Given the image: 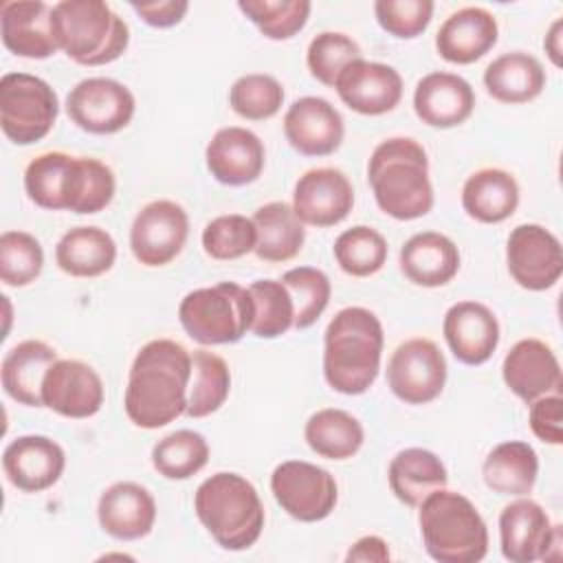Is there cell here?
<instances>
[{"instance_id": "6da1fadb", "label": "cell", "mask_w": 563, "mask_h": 563, "mask_svg": "<svg viewBox=\"0 0 563 563\" xmlns=\"http://www.w3.org/2000/svg\"><path fill=\"white\" fill-rule=\"evenodd\" d=\"M191 352L172 339L147 341L134 356L123 409L139 429H161L185 413Z\"/></svg>"}, {"instance_id": "7a4b0ae2", "label": "cell", "mask_w": 563, "mask_h": 563, "mask_svg": "<svg viewBox=\"0 0 563 563\" xmlns=\"http://www.w3.org/2000/svg\"><path fill=\"white\" fill-rule=\"evenodd\" d=\"M24 191L40 209L90 216L112 202L117 178L110 165L95 156L42 152L24 169Z\"/></svg>"}, {"instance_id": "3957f363", "label": "cell", "mask_w": 563, "mask_h": 563, "mask_svg": "<svg viewBox=\"0 0 563 563\" xmlns=\"http://www.w3.org/2000/svg\"><path fill=\"white\" fill-rule=\"evenodd\" d=\"M383 345V323L369 308H341L323 332V378L330 389L365 394L380 372Z\"/></svg>"}, {"instance_id": "277c9868", "label": "cell", "mask_w": 563, "mask_h": 563, "mask_svg": "<svg viewBox=\"0 0 563 563\" xmlns=\"http://www.w3.org/2000/svg\"><path fill=\"white\" fill-rule=\"evenodd\" d=\"M367 180L378 209L394 220H418L433 209L429 156L411 136L378 143L367 163Z\"/></svg>"}, {"instance_id": "5b68a950", "label": "cell", "mask_w": 563, "mask_h": 563, "mask_svg": "<svg viewBox=\"0 0 563 563\" xmlns=\"http://www.w3.org/2000/svg\"><path fill=\"white\" fill-rule=\"evenodd\" d=\"M194 512L211 539L229 552L255 545L266 519L257 488L233 471H218L200 482L194 493Z\"/></svg>"}, {"instance_id": "8992f818", "label": "cell", "mask_w": 563, "mask_h": 563, "mask_svg": "<svg viewBox=\"0 0 563 563\" xmlns=\"http://www.w3.org/2000/svg\"><path fill=\"white\" fill-rule=\"evenodd\" d=\"M418 526L427 554L438 563H477L488 554V528L475 504L438 488L418 506Z\"/></svg>"}, {"instance_id": "52a82bcc", "label": "cell", "mask_w": 563, "mask_h": 563, "mask_svg": "<svg viewBox=\"0 0 563 563\" xmlns=\"http://www.w3.org/2000/svg\"><path fill=\"white\" fill-rule=\"evenodd\" d=\"M51 20L59 51L79 66H106L128 51L130 26L108 2L62 0Z\"/></svg>"}, {"instance_id": "ba28073f", "label": "cell", "mask_w": 563, "mask_h": 563, "mask_svg": "<svg viewBox=\"0 0 563 563\" xmlns=\"http://www.w3.org/2000/svg\"><path fill=\"white\" fill-rule=\"evenodd\" d=\"M255 306L249 288L235 282L187 292L178 303V321L187 336L200 345L238 343L251 332Z\"/></svg>"}, {"instance_id": "9c48e42d", "label": "cell", "mask_w": 563, "mask_h": 563, "mask_svg": "<svg viewBox=\"0 0 563 563\" xmlns=\"http://www.w3.org/2000/svg\"><path fill=\"white\" fill-rule=\"evenodd\" d=\"M59 114L53 86L31 73H4L0 79V128L15 145H33L48 136Z\"/></svg>"}, {"instance_id": "30bf717a", "label": "cell", "mask_w": 563, "mask_h": 563, "mask_svg": "<svg viewBox=\"0 0 563 563\" xmlns=\"http://www.w3.org/2000/svg\"><path fill=\"white\" fill-rule=\"evenodd\" d=\"M271 493L282 510L301 521L317 523L332 515L339 501L334 475L306 460H286L271 473Z\"/></svg>"}, {"instance_id": "8fae6325", "label": "cell", "mask_w": 563, "mask_h": 563, "mask_svg": "<svg viewBox=\"0 0 563 563\" xmlns=\"http://www.w3.org/2000/svg\"><path fill=\"white\" fill-rule=\"evenodd\" d=\"M499 548L510 563H534L561 556V526L550 521L545 508L517 497L499 512Z\"/></svg>"}, {"instance_id": "7c38bea8", "label": "cell", "mask_w": 563, "mask_h": 563, "mask_svg": "<svg viewBox=\"0 0 563 563\" xmlns=\"http://www.w3.org/2000/svg\"><path fill=\"white\" fill-rule=\"evenodd\" d=\"M70 123L88 134H117L130 125L136 99L132 90L110 77H88L77 81L66 95Z\"/></svg>"}, {"instance_id": "4fadbf2b", "label": "cell", "mask_w": 563, "mask_h": 563, "mask_svg": "<svg viewBox=\"0 0 563 563\" xmlns=\"http://www.w3.org/2000/svg\"><path fill=\"white\" fill-rule=\"evenodd\" d=\"M387 385L405 405H427L446 385V358L442 350L424 336L402 341L389 356Z\"/></svg>"}, {"instance_id": "5bb4252c", "label": "cell", "mask_w": 563, "mask_h": 563, "mask_svg": "<svg viewBox=\"0 0 563 563\" xmlns=\"http://www.w3.org/2000/svg\"><path fill=\"white\" fill-rule=\"evenodd\" d=\"M189 238V216L183 205L161 198L134 216L130 227V251L143 266L158 268L174 262Z\"/></svg>"}, {"instance_id": "9a60e30c", "label": "cell", "mask_w": 563, "mask_h": 563, "mask_svg": "<svg viewBox=\"0 0 563 563\" xmlns=\"http://www.w3.org/2000/svg\"><path fill=\"white\" fill-rule=\"evenodd\" d=\"M506 266L517 286L543 292L556 286L563 275V246L541 224H517L506 240Z\"/></svg>"}, {"instance_id": "2e32d148", "label": "cell", "mask_w": 563, "mask_h": 563, "mask_svg": "<svg viewBox=\"0 0 563 563\" xmlns=\"http://www.w3.org/2000/svg\"><path fill=\"white\" fill-rule=\"evenodd\" d=\"M106 391L97 369L79 358H57L42 383V407L70 420L99 413Z\"/></svg>"}, {"instance_id": "e0dca14e", "label": "cell", "mask_w": 563, "mask_h": 563, "mask_svg": "<svg viewBox=\"0 0 563 563\" xmlns=\"http://www.w3.org/2000/svg\"><path fill=\"white\" fill-rule=\"evenodd\" d=\"M354 207V187L336 167L303 172L292 189V209L303 224L325 229L343 222Z\"/></svg>"}, {"instance_id": "ac0fdd59", "label": "cell", "mask_w": 563, "mask_h": 563, "mask_svg": "<svg viewBox=\"0 0 563 563\" xmlns=\"http://www.w3.org/2000/svg\"><path fill=\"white\" fill-rule=\"evenodd\" d=\"M284 136L301 156H330L345 136L341 112L323 97H301L284 114Z\"/></svg>"}, {"instance_id": "d6986e66", "label": "cell", "mask_w": 563, "mask_h": 563, "mask_svg": "<svg viewBox=\"0 0 563 563\" xmlns=\"http://www.w3.org/2000/svg\"><path fill=\"white\" fill-rule=\"evenodd\" d=\"M402 77L394 66L363 57L347 64L334 84L339 99L365 117L391 112L402 99Z\"/></svg>"}, {"instance_id": "ffe728a7", "label": "cell", "mask_w": 563, "mask_h": 563, "mask_svg": "<svg viewBox=\"0 0 563 563\" xmlns=\"http://www.w3.org/2000/svg\"><path fill=\"white\" fill-rule=\"evenodd\" d=\"M66 468V453L48 435H20L2 451V471L11 486L22 493H42L59 482Z\"/></svg>"}, {"instance_id": "44dd1931", "label": "cell", "mask_w": 563, "mask_h": 563, "mask_svg": "<svg viewBox=\"0 0 563 563\" xmlns=\"http://www.w3.org/2000/svg\"><path fill=\"white\" fill-rule=\"evenodd\" d=\"M442 334L451 354L464 365H484L499 345V321L495 312L473 299L453 303L444 312Z\"/></svg>"}, {"instance_id": "7402d4cb", "label": "cell", "mask_w": 563, "mask_h": 563, "mask_svg": "<svg viewBox=\"0 0 563 563\" xmlns=\"http://www.w3.org/2000/svg\"><path fill=\"white\" fill-rule=\"evenodd\" d=\"M209 174L229 187H244L255 183L266 165V150L262 139L240 125L220 128L205 150Z\"/></svg>"}, {"instance_id": "603a6c76", "label": "cell", "mask_w": 563, "mask_h": 563, "mask_svg": "<svg viewBox=\"0 0 563 563\" xmlns=\"http://www.w3.org/2000/svg\"><path fill=\"white\" fill-rule=\"evenodd\" d=\"M501 378L526 405L561 391V363L554 350L534 336L517 341L504 356Z\"/></svg>"}, {"instance_id": "cb8c5ba5", "label": "cell", "mask_w": 563, "mask_h": 563, "mask_svg": "<svg viewBox=\"0 0 563 563\" xmlns=\"http://www.w3.org/2000/svg\"><path fill=\"white\" fill-rule=\"evenodd\" d=\"M51 9L42 0H7L0 4V37L9 53L24 59H48L59 46Z\"/></svg>"}, {"instance_id": "d4e9b609", "label": "cell", "mask_w": 563, "mask_h": 563, "mask_svg": "<svg viewBox=\"0 0 563 563\" xmlns=\"http://www.w3.org/2000/svg\"><path fill=\"white\" fill-rule=\"evenodd\" d=\"M473 110L475 90L462 75L433 70L416 84L413 112L429 128H457L471 119Z\"/></svg>"}, {"instance_id": "484cf974", "label": "cell", "mask_w": 563, "mask_h": 563, "mask_svg": "<svg viewBox=\"0 0 563 563\" xmlns=\"http://www.w3.org/2000/svg\"><path fill=\"white\" fill-rule=\"evenodd\" d=\"M97 519L108 537L136 541L147 537L156 523V499L136 482H114L97 501Z\"/></svg>"}, {"instance_id": "4316f807", "label": "cell", "mask_w": 563, "mask_h": 563, "mask_svg": "<svg viewBox=\"0 0 563 563\" xmlns=\"http://www.w3.org/2000/svg\"><path fill=\"white\" fill-rule=\"evenodd\" d=\"M499 37L495 15L484 7H464L451 13L435 33L438 55L457 66L482 59Z\"/></svg>"}, {"instance_id": "83f0119b", "label": "cell", "mask_w": 563, "mask_h": 563, "mask_svg": "<svg viewBox=\"0 0 563 563\" xmlns=\"http://www.w3.org/2000/svg\"><path fill=\"white\" fill-rule=\"evenodd\" d=\"M398 264L411 284L422 288H440L457 275L460 249L440 231H420L402 244Z\"/></svg>"}, {"instance_id": "f1b7e54d", "label": "cell", "mask_w": 563, "mask_h": 563, "mask_svg": "<svg viewBox=\"0 0 563 563\" xmlns=\"http://www.w3.org/2000/svg\"><path fill=\"white\" fill-rule=\"evenodd\" d=\"M57 358V350L46 341L24 339L15 343L0 365L2 389L24 407H42V383Z\"/></svg>"}, {"instance_id": "f546056e", "label": "cell", "mask_w": 563, "mask_h": 563, "mask_svg": "<svg viewBox=\"0 0 563 563\" xmlns=\"http://www.w3.org/2000/svg\"><path fill=\"white\" fill-rule=\"evenodd\" d=\"M482 81L495 101L519 106L537 99L543 92L548 77L543 64L534 55L510 51L486 66Z\"/></svg>"}, {"instance_id": "4dcf8cb0", "label": "cell", "mask_w": 563, "mask_h": 563, "mask_svg": "<svg viewBox=\"0 0 563 563\" xmlns=\"http://www.w3.org/2000/svg\"><path fill=\"white\" fill-rule=\"evenodd\" d=\"M519 207V185L515 176L499 167L473 172L462 187V209L482 224H499Z\"/></svg>"}, {"instance_id": "1f68e13d", "label": "cell", "mask_w": 563, "mask_h": 563, "mask_svg": "<svg viewBox=\"0 0 563 563\" xmlns=\"http://www.w3.org/2000/svg\"><path fill=\"white\" fill-rule=\"evenodd\" d=\"M55 262L59 271L70 277H101L117 262V242L106 229L90 224L73 227L59 238L55 246Z\"/></svg>"}, {"instance_id": "d6a6232c", "label": "cell", "mask_w": 563, "mask_h": 563, "mask_svg": "<svg viewBox=\"0 0 563 563\" xmlns=\"http://www.w3.org/2000/svg\"><path fill=\"white\" fill-rule=\"evenodd\" d=\"M387 482L398 501L418 508L429 493L446 486L449 473L440 455L422 446H409L391 457Z\"/></svg>"}, {"instance_id": "836d02e7", "label": "cell", "mask_w": 563, "mask_h": 563, "mask_svg": "<svg viewBox=\"0 0 563 563\" xmlns=\"http://www.w3.org/2000/svg\"><path fill=\"white\" fill-rule=\"evenodd\" d=\"M539 475V455L523 440H506L490 449L482 464L484 484L508 497L530 495Z\"/></svg>"}, {"instance_id": "e575fe53", "label": "cell", "mask_w": 563, "mask_h": 563, "mask_svg": "<svg viewBox=\"0 0 563 563\" xmlns=\"http://www.w3.org/2000/svg\"><path fill=\"white\" fill-rule=\"evenodd\" d=\"M253 222L257 229L255 255L271 264H284L299 255L306 242V224L297 218L292 205L273 200L255 209Z\"/></svg>"}, {"instance_id": "d590c367", "label": "cell", "mask_w": 563, "mask_h": 563, "mask_svg": "<svg viewBox=\"0 0 563 563\" xmlns=\"http://www.w3.org/2000/svg\"><path fill=\"white\" fill-rule=\"evenodd\" d=\"M303 438L310 451L319 457L343 462L361 451L365 442V429L361 420L350 411L325 407L306 420Z\"/></svg>"}, {"instance_id": "8d00e7d4", "label": "cell", "mask_w": 563, "mask_h": 563, "mask_svg": "<svg viewBox=\"0 0 563 563\" xmlns=\"http://www.w3.org/2000/svg\"><path fill=\"white\" fill-rule=\"evenodd\" d=\"M231 372L222 356L211 350L191 352V378L187 389L185 416L207 418L216 413L229 398Z\"/></svg>"}, {"instance_id": "74e56055", "label": "cell", "mask_w": 563, "mask_h": 563, "mask_svg": "<svg viewBox=\"0 0 563 563\" xmlns=\"http://www.w3.org/2000/svg\"><path fill=\"white\" fill-rule=\"evenodd\" d=\"M209 462V442L194 429H178L152 446V466L165 479L183 482L200 473Z\"/></svg>"}, {"instance_id": "f35d334b", "label": "cell", "mask_w": 563, "mask_h": 563, "mask_svg": "<svg viewBox=\"0 0 563 563\" xmlns=\"http://www.w3.org/2000/svg\"><path fill=\"white\" fill-rule=\"evenodd\" d=\"M387 240L367 224H356L336 235L332 253L339 268L350 277H372L387 262Z\"/></svg>"}, {"instance_id": "ab89813d", "label": "cell", "mask_w": 563, "mask_h": 563, "mask_svg": "<svg viewBox=\"0 0 563 563\" xmlns=\"http://www.w3.org/2000/svg\"><path fill=\"white\" fill-rule=\"evenodd\" d=\"M238 9L264 37L284 42L308 24L312 4L308 0H240Z\"/></svg>"}, {"instance_id": "60d3db41", "label": "cell", "mask_w": 563, "mask_h": 563, "mask_svg": "<svg viewBox=\"0 0 563 563\" xmlns=\"http://www.w3.org/2000/svg\"><path fill=\"white\" fill-rule=\"evenodd\" d=\"M255 306L251 332L257 339H277L295 323V306L282 279H257L249 286Z\"/></svg>"}, {"instance_id": "b9f144b4", "label": "cell", "mask_w": 563, "mask_h": 563, "mask_svg": "<svg viewBox=\"0 0 563 563\" xmlns=\"http://www.w3.org/2000/svg\"><path fill=\"white\" fill-rule=\"evenodd\" d=\"M282 284L288 288L295 306L292 328L306 330L317 323L325 312L332 295V284L321 268L295 266L282 275Z\"/></svg>"}, {"instance_id": "7bdbcfd3", "label": "cell", "mask_w": 563, "mask_h": 563, "mask_svg": "<svg viewBox=\"0 0 563 563\" xmlns=\"http://www.w3.org/2000/svg\"><path fill=\"white\" fill-rule=\"evenodd\" d=\"M284 86L266 73H249L229 88L231 110L246 121H266L284 106Z\"/></svg>"}, {"instance_id": "ee69618b", "label": "cell", "mask_w": 563, "mask_h": 563, "mask_svg": "<svg viewBox=\"0 0 563 563\" xmlns=\"http://www.w3.org/2000/svg\"><path fill=\"white\" fill-rule=\"evenodd\" d=\"M200 242L202 251L211 260H240L255 251L257 229L253 218H246L242 213H224L205 224Z\"/></svg>"}, {"instance_id": "f6af8a7d", "label": "cell", "mask_w": 563, "mask_h": 563, "mask_svg": "<svg viewBox=\"0 0 563 563\" xmlns=\"http://www.w3.org/2000/svg\"><path fill=\"white\" fill-rule=\"evenodd\" d=\"M44 268V249L26 231H4L0 235V279L11 288L33 284Z\"/></svg>"}, {"instance_id": "bcb514c9", "label": "cell", "mask_w": 563, "mask_h": 563, "mask_svg": "<svg viewBox=\"0 0 563 563\" xmlns=\"http://www.w3.org/2000/svg\"><path fill=\"white\" fill-rule=\"evenodd\" d=\"M361 57V46L347 33L321 31L308 44L306 66L319 84L334 88L336 77L343 73V68Z\"/></svg>"}, {"instance_id": "7dc6e473", "label": "cell", "mask_w": 563, "mask_h": 563, "mask_svg": "<svg viewBox=\"0 0 563 563\" xmlns=\"http://www.w3.org/2000/svg\"><path fill=\"white\" fill-rule=\"evenodd\" d=\"M435 4L431 0H376L378 26L396 40H413L431 24Z\"/></svg>"}, {"instance_id": "c3c4849f", "label": "cell", "mask_w": 563, "mask_h": 563, "mask_svg": "<svg viewBox=\"0 0 563 563\" xmlns=\"http://www.w3.org/2000/svg\"><path fill=\"white\" fill-rule=\"evenodd\" d=\"M528 422L532 433L552 446L563 442V398L561 394H545L530 402Z\"/></svg>"}, {"instance_id": "681fc988", "label": "cell", "mask_w": 563, "mask_h": 563, "mask_svg": "<svg viewBox=\"0 0 563 563\" xmlns=\"http://www.w3.org/2000/svg\"><path fill=\"white\" fill-rule=\"evenodd\" d=\"M132 11L154 29H169L183 22L189 11V2L185 0H163V2H130Z\"/></svg>"}, {"instance_id": "f907efd6", "label": "cell", "mask_w": 563, "mask_h": 563, "mask_svg": "<svg viewBox=\"0 0 563 563\" xmlns=\"http://www.w3.org/2000/svg\"><path fill=\"white\" fill-rule=\"evenodd\" d=\"M391 554H389V548H387V541L383 537H376V534H365L361 539H356L347 554H345V561L347 563H356V561H363V563H385L389 561Z\"/></svg>"}, {"instance_id": "816d5d0a", "label": "cell", "mask_w": 563, "mask_h": 563, "mask_svg": "<svg viewBox=\"0 0 563 563\" xmlns=\"http://www.w3.org/2000/svg\"><path fill=\"white\" fill-rule=\"evenodd\" d=\"M543 48H545L550 62L556 68H561V64H563V20L561 18H556L552 22V26L548 29V33L543 37Z\"/></svg>"}]
</instances>
